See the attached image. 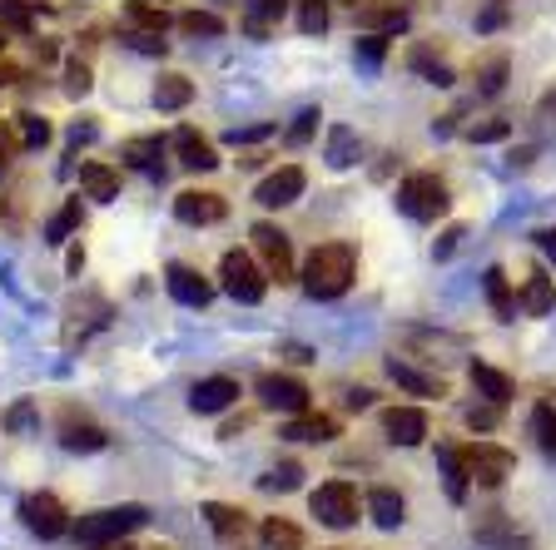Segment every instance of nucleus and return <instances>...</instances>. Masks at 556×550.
<instances>
[{
  "label": "nucleus",
  "instance_id": "obj_30",
  "mask_svg": "<svg viewBox=\"0 0 556 550\" xmlns=\"http://www.w3.org/2000/svg\"><path fill=\"white\" fill-rule=\"evenodd\" d=\"M358 135H353V129L348 125H333L328 129V164H333V169H353V164H358Z\"/></svg>",
  "mask_w": 556,
  "mask_h": 550
},
{
  "label": "nucleus",
  "instance_id": "obj_3",
  "mask_svg": "<svg viewBox=\"0 0 556 550\" xmlns=\"http://www.w3.org/2000/svg\"><path fill=\"white\" fill-rule=\"evenodd\" d=\"M135 526H144V506H104V511L80 516L70 530H75L85 546H104V540H125Z\"/></svg>",
  "mask_w": 556,
  "mask_h": 550
},
{
  "label": "nucleus",
  "instance_id": "obj_26",
  "mask_svg": "<svg viewBox=\"0 0 556 550\" xmlns=\"http://www.w3.org/2000/svg\"><path fill=\"white\" fill-rule=\"evenodd\" d=\"M472 387H477V397L497 401V407H507L511 392H517L507 372H497V367H486V362H472Z\"/></svg>",
  "mask_w": 556,
  "mask_h": 550
},
{
  "label": "nucleus",
  "instance_id": "obj_57",
  "mask_svg": "<svg viewBox=\"0 0 556 550\" xmlns=\"http://www.w3.org/2000/svg\"><path fill=\"white\" fill-rule=\"evenodd\" d=\"M94 550H135L129 540H104V546H94Z\"/></svg>",
  "mask_w": 556,
  "mask_h": 550
},
{
  "label": "nucleus",
  "instance_id": "obj_37",
  "mask_svg": "<svg viewBox=\"0 0 556 550\" xmlns=\"http://www.w3.org/2000/svg\"><path fill=\"white\" fill-rule=\"evenodd\" d=\"M35 5H40V0H0V30L30 35L35 30Z\"/></svg>",
  "mask_w": 556,
  "mask_h": 550
},
{
  "label": "nucleus",
  "instance_id": "obj_21",
  "mask_svg": "<svg viewBox=\"0 0 556 550\" xmlns=\"http://www.w3.org/2000/svg\"><path fill=\"white\" fill-rule=\"evenodd\" d=\"M407 69H413L417 80H428V85H438V90H447L452 80H457V69L447 65V60L438 55L432 46H413L407 50Z\"/></svg>",
  "mask_w": 556,
  "mask_h": 550
},
{
  "label": "nucleus",
  "instance_id": "obj_49",
  "mask_svg": "<svg viewBox=\"0 0 556 550\" xmlns=\"http://www.w3.org/2000/svg\"><path fill=\"white\" fill-rule=\"evenodd\" d=\"M497 417H502L497 401H486V407H467V426H472V432H492Z\"/></svg>",
  "mask_w": 556,
  "mask_h": 550
},
{
  "label": "nucleus",
  "instance_id": "obj_33",
  "mask_svg": "<svg viewBox=\"0 0 556 550\" xmlns=\"http://www.w3.org/2000/svg\"><path fill=\"white\" fill-rule=\"evenodd\" d=\"M204 521L219 530L224 540H233V536H243V530H249V516H243L239 506H224V501H208L204 506Z\"/></svg>",
  "mask_w": 556,
  "mask_h": 550
},
{
  "label": "nucleus",
  "instance_id": "obj_27",
  "mask_svg": "<svg viewBox=\"0 0 556 550\" xmlns=\"http://www.w3.org/2000/svg\"><path fill=\"white\" fill-rule=\"evenodd\" d=\"M125 21L135 25V30H150V35H164L174 25V15L164 11V5H154V0H129L125 5Z\"/></svg>",
  "mask_w": 556,
  "mask_h": 550
},
{
  "label": "nucleus",
  "instance_id": "obj_35",
  "mask_svg": "<svg viewBox=\"0 0 556 550\" xmlns=\"http://www.w3.org/2000/svg\"><path fill=\"white\" fill-rule=\"evenodd\" d=\"M80 218H85V208H80V199H65V204L50 214V223H46V243H65L70 233L80 229Z\"/></svg>",
  "mask_w": 556,
  "mask_h": 550
},
{
  "label": "nucleus",
  "instance_id": "obj_39",
  "mask_svg": "<svg viewBox=\"0 0 556 550\" xmlns=\"http://www.w3.org/2000/svg\"><path fill=\"white\" fill-rule=\"evenodd\" d=\"M353 60H358L363 75H378L382 60H388V35H363L358 46H353Z\"/></svg>",
  "mask_w": 556,
  "mask_h": 550
},
{
  "label": "nucleus",
  "instance_id": "obj_50",
  "mask_svg": "<svg viewBox=\"0 0 556 550\" xmlns=\"http://www.w3.org/2000/svg\"><path fill=\"white\" fill-rule=\"evenodd\" d=\"M129 50H139V55H164V35H150V30H129Z\"/></svg>",
  "mask_w": 556,
  "mask_h": 550
},
{
  "label": "nucleus",
  "instance_id": "obj_42",
  "mask_svg": "<svg viewBox=\"0 0 556 550\" xmlns=\"http://www.w3.org/2000/svg\"><path fill=\"white\" fill-rule=\"evenodd\" d=\"M15 129H21L25 150H46L50 144V119H40V115H15Z\"/></svg>",
  "mask_w": 556,
  "mask_h": 550
},
{
  "label": "nucleus",
  "instance_id": "obj_25",
  "mask_svg": "<svg viewBox=\"0 0 556 550\" xmlns=\"http://www.w3.org/2000/svg\"><path fill=\"white\" fill-rule=\"evenodd\" d=\"M482 293H486V303H492V312H497L502 322L517 318V293H511V283H507L502 268H486L482 273Z\"/></svg>",
  "mask_w": 556,
  "mask_h": 550
},
{
  "label": "nucleus",
  "instance_id": "obj_20",
  "mask_svg": "<svg viewBox=\"0 0 556 550\" xmlns=\"http://www.w3.org/2000/svg\"><path fill=\"white\" fill-rule=\"evenodd\" d=\"M80 189H85V199H94V204H115L119 199V169H110V164H100V159H85L80 164Z\"/></svg>",
  "mask_w": 556,
  "mask_h": 550
},
{
  "label": "nucleus",
  "instance_id": "obj_24",
  "mask_svg": "<svg viewBox=\"0 0 556 550\" xmlns=\"http://www.w3.org/2000/svg\"><path fill=\"white\" fill-rule=\"evenodd\" d=\"M368 516L378 521L382 530H393L407 521V501L393 491V486H378V491H368Z\"/></svg>",
  "mask_w": 556,
  "mask_h": 550
},
{
  "label": "nucleus",
  "instance_id": "obj_53",
  "mask_svg": "<svg viewBox=\"0 0 556 550\" xmlns=\"http://www.w3.org/2000/svg\"><path fill=\"white\" fill-rule=\"evenodd\" d=\"M30 422H35V412H30V407H25V401H21V407H15L11 417H5V426H30Z\"/></svg>",
  "mask_w": 556,
  "mask_h": 550
},
{
  "label": "nucleus",
  "instance_id": "obj_60",
  "mask_svg": "<svg viewBox=\"0 0 556 550\" xmlns=\"http://www.w3.org/2000/svg\"><path fill=\"white\" fill-rule=\"evenodd\" d=\"M154 550H174V546H154Z\"/></svg>",
  "mask_w": 556,
  "mask_h": 550
},
{
  "label": "nucleus",
  "instance_id": "obj_28",
  "mask_svg": "<svg viewBox=\"0 0 556 550\" xmlns=\"http://www.w3.org/2000/svg\"><path fill=\"white\" fill-rule=\"evenodd\" d=\"M521 308L532 312V318H542V312L556 308V283L542 273V268H532V273H527V293H521Z\"/></svg>",
  "mask_w": 556,
  "mask_h": 550
},
{
  "label": "nucleus",
  "instance_id": "obj_7",
  "mask_svg": "<svg viewBox=\"0 0 556 550\" xmlns=\"http://www.w3.org/2000/svg\"><path fill=\"white\" fill-rule=\"evenodd\" d=\"M21 521H25V530H35L40 540H60L70 530V511L60 506V496H50V491L25 496V501H21Z\"/></svg>",
  "mask_w": 556,
  "mask_h": 550
},
{
  "label": "nucleus",
  "instance_id": "obj_40",
  "mask_svg": "<svg viewBox=\"0 0 556 550\" xmlns=\"http://www.w3.org/2000/svg\"><path fill=\"white\" fill-rule=\"evenodd\" d=\"M532 436H536V447L546 451V457H556V407L552 401H542L532 412Z\"/></svg>",
  "mask_w": 556,
  "mask_h": 550
},
{
  "label": "nucleus",
  "instance_id": "obj_43",
  "mask_svg": "<svg viewBox=\"0 0 556 550\" xmlns=\"http://www.w3.org/2000/svg\"><path fill=\"white\" fill-rule=\"evenodd\" d=\"M318 119H324V115H318V104L299 110V115H293V125H289V135H283V139H289L293 150H303V144H308V139L318 135Z\"/></svg>",
  "mask_w": 556,
  "mask_h": 550
},
{
  "label": "nucleus",
  "instance_id": "obj_47",
  "mask_svg": "<svg viewBox=\"0 0 556 550\" xmlns=\"http://www.w3.org/2000/svg\"><path fill=\"white\" fill-rule=\"evenodd\" d=\"M299 476H303V471L293 466V461H283V466H274L264 476V491H293V486H299Z\"/></svg>",
  "mask_w": 556,
  "mask_h": 550
},
{
  "label": "nucleus",
  "instance_id": "obj_6",
  "mask_svg": "<svg viewBox=\"0 0 556 550\" xmlns=\"http://www.w3.org/2000/svg\"><path fill=\"white\" fill-rule=\"evenodd\" d=\"M463 461H467V476H472L477 486H486V491H497V486L511 476V466H517V457H511L507 447H492V442L463 447Z\"/></svg>",
  "mask_w": 556,
  "mask_h": 550
},
{
  "label": "nucleus",
  "instance_id": "obj_11",
  "mask_svg": "<svg viewBox=\"0 0 556 550\" xmlns=\"http://www.w3.org/2000/svg\"><path fill=\"white\" fill-rule=\"evenodd\" d=\"M169 150L179 154V164H185V169H194V174H208V169H219V150H214V144H208V139L199 135L194 125H179V129H174Z\"/></svg>",
  "mask_w": 556,
  "mask_h": 550
},
{
  "label": "nucleus",
  "instance_id": "obj_59",
  "mask_svg": "<svg viewBox=\"0 0 556 550\" xmlns=\"http://www.w3.org/2000/svg\"><path fill=\"white\" fill-rule=\"evenodd\" d=\"M343 5H363V0H343Z\"/></svg>",
  "mask_w": 556,
  "mask_h": 550
},
{
  "label": "nucleus",
  "instance_id": "obj_54",
  "mask_svg": "<svg viewBox=\"0 0 556 550\" xmlns=\"http://www.w3.org/2000/svg\"><path fill=\"white\" fill-rule=\"evenodd\" d=\"M21 75H25L21 65H11V60H0V85H15V80H21Z\"/></svg>",
  "mask_w": 556,
  "mask_h": 550
},
{
  "label": "nucleus",
  "instance_id": "obj_22",
  "mask_svg": "<svg viewBox=\"0 0 556 550\" xmlns=\"http://www.w3.org/2000/svg\"><path fill=\"white\" fill-rule=\"evenodd\" d=\"M60 442H65L70 451H100L110 436L100 432V426L90 422V417H75V412H65L60 417Z\"/></svg>",
  "mask_w": 556,
  "mask_h": 550
},
{
  "label": "nucleus",
  "instance_id": "obj_9",
  "mask_svg": "<svg viewBox=\"0 0 556 550\" xmlns=\"http://www.w3.org/2000/svg\"><path fill=\"white\" fill-rule=\"evenodd\" d=\"M174 214H179V223L208 229V223H224V218H229V199L214 194V189H185V194H174Z\"/></svg>",
  "mask_w": 556,
  "mask_h": 550
},
{
  "label": "nucleus",
  "instance_id": "obj_15",
  "mask_svg": "<svg viewBox=\"0 0 556 550\" xmlns=\"http://www.w3.org/2000/svg\"><path fill=\"white\" fill-rule=\"evenodd\" d=\"M388 378H393L397 387L407 392V397H447V382H442L438 372H422V367H413L407 357H388Z\"/></svg>",
  "mask_w": 556,
  "mask_h": 550
},
{
  "label": "nucleus",
  "instance_id": "obj_14",
  "mask_svg": "<svg viewBox=\"0 0 556 550\" xmlns=\"http://www.w3.org/2000/svg\"><path fill=\"white\" fill-rule=\"evenodd\" d=\"M358 11V25L368 35H397L407 25V0H363V5H353Z\"/></svg>",
  "mask_w": 556,
  "mask_h": 550
},
{
  "label": "nucleus",
  "instance_id": "obj_58",
  "mask_svg": "<svg viewBox=\"0 0 556 550\" xmlns=\"http://www.w3.org/2000/svg\"><path fill=\"white\" fill-rule=\"evenodd\" d=\"M0 50H5V30H0Z\"/></svg>",
  "mask_w": 556,
  "mask_h": 550
},
{
  "label": "nucleus",
  "instance_id": "obj_55",
  "mask_svg": "<svg viewBox=\"0 0 556 550\" xmlns=\"http://www.w3.org/2000/svg\"><path fill=\"white\" fill-rule=\"evenodd\" d=\"M264 159H268V154H264V150H249V154H243V159H239V164H243V169H258V164H264Z\"/></svg>",
  "mask_w": 556,
  "mask_h": 550
},
{
  "label": "nucleus",
  "instance_id": "obj_4",
  "mask_svg": "<svg viewBox=\"0 0 556 550\" xmlns=\"http://www.w3.org/2000/svg\"><path fill=\"white\" fill-rule=\"evenodd\" d=\"M219 283H224V293L239 303H264V293H268V273L239 248H229L219 258Z\"/></svg>",
  "mask_w": 556,
  "mask_h": 550
},
{
  "label": "nucleus",
  "instance_id": "obj_17",
  "mask_svg": "<svg viewBox=\"0 0 556 550\" xmlns=\"http://www.w3.org/2000/svg\"><path fill=\"white\" fill-rule=\"evenodd\" d=\"M382 432H388V442H397V447H417V442L428 436V412H422V407H388V412H382Z\"/></svg>",
  "mask_w": 556,
  "mask_h": 550
},
{
  "label": "nucleus",
  "instance_id": "obj_1",
  "mask_svg": "<svg viewBox=\"0 0 556 550\" xmlns=\"http://www.w3.org/2000/svg\"><path fill=\"white\" fill-rule=\"evenodd\" d=\"M353 273H358V248L353 243H318L299 278L308 298L328 303V298H343L348 287H353Z\"/></svg>",
  "mask_w": 556,
  "mask_h": 550
},
{
  "label": "nucleus",
  "instance_id": "obj_31",
  "mask_svg": "<svg viewBox=\"0 0 556 550\" xmlns=\"http://www.w3.org/2000/svg\"><path fill=\"white\" fill-rule=\"evenodd\" d=\"M174 30H185V35H204V40H219L229 25H224V15H214V11H179L174 15Z\"/></svg>",
  "mask_w": 556,
  "mask_h": 550
},
{
  "label": "nucleus",
  "instance_id": "obj_19",
  "mask_svg": "<svg viewBox=\"0 0 556 550\" xmlns=\"http://www.w3.org/2000/svg\"><path fill=\"white\" fill-rule=\"evenodd\" d=\"M293 0H243V35H254V40H268L283 21Z\"/></svg>",
  "mask_w": 556,
  "mask_h": 550
},
{
  "label": "nucleus",
  "instance_id": "obj_16",
  "mask_svg": "<svg viewBox=\"0 0 556 550\" xmlns=\"http://www.w3.org/2000/svg\"><path fill=\"white\" fill-rule=\"evenodd\" d=\"M164 154H169V144H164L160 135H135V139H125L119 159H125L129 169L150 174V179H164Z\"/></svg>",
  "mask_w": 556,
  "mask_h": 550
},
{
  "label": "nucleus",
  "instance_id": "obj_56",
  "mask_svg": "<svg viewBox=\"0 0 556 550\" xmlns=\"http://www.w3.org/2000/svg\"><path fill=\"white\" fill-rule=\"evenodd\" d=\"M542 115H556V90L542 94Z\"/></svg>",
  "mask_w": 556,
  "mask_h": 550
},
{
  "label": "nucleus",
  "instance_id": "obj_2",
  "mask_svg": "<svg viewBox=\"0 0 556 550\" xmlns=\"http://www.w3.org/2000/svg\"><path fill=\"white\" fill-rule=\"evenodd\" d=\"M447 183L438 179V174H407L403 183H397V208H403L407 218H417V223H432V218L447 214Z\"/></svg>",
  "mask_w": 556,
  "mask_h": 550
},
{
  "label": "nucleus",
  "instance_id": "obj_34",
  "mask_svg": "<svg viewBox=\"0 0 556 550\" xmlns=\"http://www.w3.org/2000/svg\"><path fill=\"white\" fill-rule=\"evenodd\" d=\"M189 100H194V85H189L185 75H160V80H154V104H160V110H185Z\"/></svg>",
  "mask_w": 556,
  "mask_h": 550
},
{
  "label": "nucleus",
  "instance_id": "obj_46",
  "mask_svg": "<svg viewBox=\"0 0 556 550\" xmlns=\"http://www.w3.org/2000/svg\"><path fill=\"white\" fill-rule=\"evenodd\" d=\"M21 129H15V119H0V169H11V159L21 154Z\"/></svg>",
  "mask_w": 556,
  "mask_h": 550
},
{
  "label": "nucleus",
  "instance_id": "obj_44",
  "mask_svg": "<svg viewBox=\"0 0 556 550\" xmlns=\"http://www.w3.org/2000/svg\"><path fill=\"white\" fill-rule=\"evenodd\" d=\"M507 21H511V5H507V0H486L482 15H477V35H497V30H507Z\"/></svg>",
  "mask_w": 556,
  "mask_h": 550
},
{
  "label": "nucleus",
  "instance_id": "obj_32",
  "mask_svg": "<svg viewBox=\"0 0 556 550\" xmlns=\"http://www.w3.org/2000/svg\"><path fill=\"white\" fill-rule=\"evenodd\" d=\"M472 530H477V540H482V546H502V550H517L521 546V530L511 526L507 516H482Z\"/></svg>",
  "mask_w": 556,
  "mask_h": 550
},
{
  "label": "nucleus",
  "instance_id": "obj_36",
  "mask_svg": "<svg viewBox=\"0 0 556 550\" xmlns=\"http://www.w3.org/2000/svg\"><path fill=\"white\" fill-rule=\"evenodd\" d=\"M258 536H264L268 550H303V530L283 516H268L264 526H258Z\"/></svg>",
  "mask_w": 556,
  "mask_h": 550
},
{
  "label": "nucleus",
  "instance_id": "obj_45",
  "mask_svg": "<svg viewBox=\"0 0 556 550\" xmlns=\"http://www.w3.org/2000/svg\"><path fill=\"white\" fill-rule=\"evenodd\" d=\"M463 135L472 139V144H497V139L511 135V125H507V119H477V125H467Z\"/></svg>",
  "mask_w": 556,
  "mask_h": 550
},
{
  "label": "nucleus",
  "instance_id": "obj_10",
  "mask_svg": "<svg viewBox=\"0 0 556 550\" xmlns=\"http://www.w3.org/2000/svg\"><path fill=\"white\" fill-rule=\"evenodd\" d=\"M254 392H258V401H264L268 412H289V417L308 412V397H313L299 378H278V372H264Z\"/></svg>",
  "mask_w": 556,
  "mask_h": 550
},
{
  "label": "nucleus",
  "instance_id": "obj_51",
  "mask_svg": "<svg viewBox=\"0 0 556 550\" xmlns=\"http://www.w3.org/2000/svg\"><path fill=\"white\" fill-rule=\"evenodd\" d=\"M274 135V125H249V129H229V144H258V139H268Z\"/></svg>",
  "mask_w": 556,
  "mask_h": 550
},
{
  "label": "nucleus",
  "instance_id": "obj_52",
  "mask_svg": "<svg viewBox=\"0 0 556 550\" xmlns=\"http://www.w3.org/2000/svg\"><path fill=\"white\" fill-rule=\"evenodd\" d=\"M536 248H542L546 258L556 264V229H542V233H536Z\"/></svg>",
  "mask_w": 556,
  "mask_h": 550
},
{
  "label": "nucleus",
  "instance_id": "obj_5",
  "mask_svg": "<svg viewBox=\"0 0 556 550\" xmlns=\"http://www.w3.org/2000/svg\"><path fill=\"white\" fill-rule=\"evenodd\" d=\"M308 506H313V516L324 521V526H333V530L358 526V491H353L348 482H324L308 496Z\"/></svg>",
  "mask_w": 556,
  "mask_h": 550
},
{
  "label": "nucleus",
  "instance_id": "obj_41",
  "mask_svg": "<svg viewBox=\"0 0 556 550\" xmlns=\"http://www.w3.org/2000/svg\"><path fill=\"white\" fill-rule=\"evenodd\" d=\"M303 35H324L328 30V0H293Z\"/></svg>",
  "mask_w": 556,
  "mask_h": 550
},
{
  "label": "nucleus",
  "instance_id": "obj_12",
  "mask_svg": "<svg viewBox=\"0 0 556 550\" xmlns=\"http://www.w3.org/2000/svg\"><path fill=\"white\" fill-rule=\"evenodd\" d=\"M164 287H169L185 308H208V298H214V283H208L199 268H189V264H169V268H164Z\"/></svg>",
  "mask_w": 556,
  "mask_h": 550
},
{
  "label": "nucleus",
  "instance_id": "obj_13",
  "mask_svg": "<svg viewBox=\"0 0 556 550\" xmlns=\"http://www.w3.org/2000/svg\"><path fill=\"white\" fill-rule=\"evenodd\" d=\"M303 183H308V174H303L299 164H283V169H274L264 183H258L254 199L264 208H283V204H293V199L303 194Z\"/></svg>",
  "mask_w": 556,
  "mask_h": 550
},
{
  "label": "nucleus",
  "instance_id": "obj_8",
  "mask_svg": "<svg viewBox=\"0 0 556 550\" xmlns=\"http://www.w3.org/2000/svg\"><path fill=\"white\" fill-rule=\"evenodd\" d=\"M254 248H258V258H264V273L268 278H278V283H289L293 278V243H289V233L278 229V223H254Z\"/></svg>",
  "mask_w": 556,
  "mask_h": 550
},
{
  "label": "nucleus",
  "instance_id": "obj_23",
  "mask_svg": "<svg viewBox=\"0 0 556 550\" xmlns=\"http://www.w3.org/2000/svg\"><path fill=\"white\" fill-rule=\"evenodd\" d=\"M283 436H289V442H318V447H324V442H333L338 436V422L333 417H324V412H299V417H289Z\"/></svg>",
  "mask_w": 556,
  "mask_h": 550
},
{
  "label": "nucleus",
  "instance_id": "obj_18",
  "mask_svg": "<svg viewBox=\"0 0 556 550\" xmlns=\"http://www.w3.org/2000/svg\"><path fill=\"white\" fill-rule=\"evenodd\" d=\"M233 401H239V382L233 378H204V382H194V392H189V407L204 412V417L224 412V407H233Z\"/></svg>",
  "mask_w": 556,
  "mask_h": 550
},
{
  "label": "nucleus",
  "instance_id": "obj_29",
  "mask_svg": "<svg viewBox=\"0 0 556 550\" xmlns=\"http://www.w3.org/2000/svg\"><path fill=\"white\" fill-rule=\"evenodd\" d=\"M438 461H442V476H447V496H452V501H467V486H472V476H467L463 447H442Z\"/></svg>",
  "mask_w": 556,
  "mask_h": 550
},
{
  "label": "nucleus",
  "instance_id": "obj_38",
  "mask_svg": "<svg viewBox=\"0 0 556 550\" xmlns=\"http://www.w3.org/2000/svg\"><path fill=\"white\" fill-rule=\"evenodd\" d=\"M507 55H486L482 65H477V94H482V100H492V94H502L507 90Z\"/></svg>",
  "mask_w": 556,
  "mask_h": 550
},
{
  "label": "nucleus",
  "instance_id": "obj_48",
  "mask_svg": "<svg viewBox=\"0 0 556 550\" xmlns=\"http://www.w3.org/2000/svg\"><path fill=\"white\" fill-rule=\"evenodd\" d=\"M90 65L85 60H70L65 65V94H90Z\"/></svg>",
  "mask_w": 556,
  "mask_h": 550
}]
</instances>
